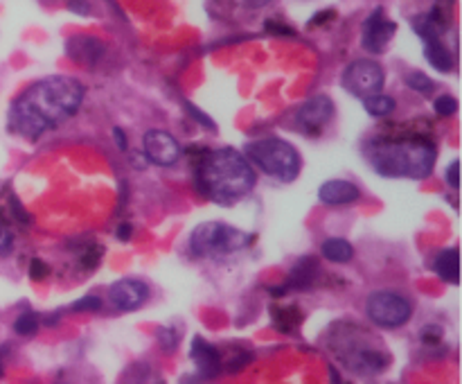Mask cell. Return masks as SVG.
<instances>
[{
	"instance_id": "17",
	"label": "cell",
	"mask_w": 462,
	"mask_h": 384,
	"mask_svg": "<svg viewBox=\"0 0 462 384\" xmlns=\"http://www.w3.org/2000/svg\"><path fill=\"white\" fill-rule=\"evenodd\" d=\"M316 276H319V265H316L314 258H302V260L296 262V267H293L291 276H289V285L282 289V292H287L289 287L291 289H310L311 285H314Z\"/></svg>"
},
{
	"instance_id": "3",
	"label": "cell",
	"mask_w": 462,
	"mask_h": 384,
	"mask_svg": "<svg viewBox=\"0 0 462 384\" xmlns=\"http://www.w3.org/2000/svg\"><path fill=\"white\" fill-rule=\"evenodd\" d=\"M436 147L429 140H374L368 147V163L386 179H427L436 165Z\"/></svg>"
},
{
	"instance_id": "24",
	"label": "cell",
	"mask_w": 462,
	"mask_h": 384,
	"mask_svg": "<svg viewBox=\"0 0 462 384\" xmlns=\"http://www.w3.org/2000/svg\"><path fill=\"white\" fill-rule=\"evenodd\" d=\"M12 251H14V233L12 229H9L7 220L0 215V258L9 256Z\"/></svg>"
},
{
	"instance_id": "1",
	"label": "cell",
	"mask_w": 462,
	"mask_h": 384,
	"mask_svg": "<svg viewBox=\"0 0 462 384\" xmlns=\"http://www.w3.org/2000/svg\"><path fill=\"white\" fill-rule=\"evenodd\" d=\"M84 102V86L68 75H50L27 86L12 102L7 126L25 140H39L45 131L70 120Z\"/></svg>"
},
{
	"instance_id": "6",
	"label": "cell",
	"mask_w": 462,
	"mask_h": 384,
	"mask_svg": "<svg viewBox=\"0 0 462 384\" xmlns=\"http://www.w3.org/2000/svg\"><path fill=\"white\" fill-rule=\"evenodd\" d=\"M251 239L253 235L224 221H206L189 233L188 248L192 258H221L244 251Z\"/></svg>"
},
{
	"instance_id": "13",
	"label": "cell",
	"mask_w": 462,
	"mask_h": 384,
	"mask_svg": "<svg viewBox=\"0 0 462 384\" xmlns=\"http://www.w3.org/2000/svg\"><path fill=\"white\" fill-rule=\"evenodd\" d=\"M334 117V102L328 95H316L310 98L300 108L296 111V125L298 129H302L305 134L314 136L323 131V126L328 125Z\"/></svg>"
},
{
	"instance_id": "30",
	"label": "cell",
	"mask_w": 462,
	"mask_h": 384,
	"mask_svg": "<svg viewBox=\"0 0 462 384\" xmlns=\"http://www.w3.org/2000/svg\"><path fill=\"white\" fill-rule=\"evenodd\" d=\"M117 239H122V242H126V239L131 238V226L129 224H122L117 226Z\"/></svg>"
},
{
	"instance_id": "25",
	"label": "cell",
	"mask_w": 462,
	"mask_h": 384,
	"mask_svg": "<svg viewBox=\"0 0 462 384\" xmlns=\"http://www.w3.org/2000/svg\"><path fill=\"white\" fill-rule=\"evenodd\" d=\"M433 107H436V113L440 117H451L458 111V102H456V98H451V95H440V98L433 102Z\"/></svg>"
},
{
	"instance_id": "26",
	"label": "cell",
	"mask_w": 462,
	"mask_h": 384,
	"mask_svg": "<svg viewBox=\"0 0 462 384\" xmlns=\"http://www.w3.org/2000/svg\"><path fill=\"white\" fill-rule=\"evenodd\" d=\"M158 343H161V348L162 351H174L176 346H179V330H174V328H161L158 330Z\"/></svg>"
},
{
	"instance_id": "12",
	"label": "cell",
	"mask_w": 462,
	"mask_h": 384,
	"mask_svg": "<svg viewBox=\"0 0 462 384\" xmlns=\"http://www.w3.org/2000/svg\"><path fill=\"white\" fill-rule=\"evenodd\" d=\"M149 294V285L140 278H122L116 280V283L108 287V301L116 310L120 312H134L138 307H143L147 303Z\"/></svg>"
},
{
	"instance_id": "23",
	"label": "cell",
	"mask_w": 462,
	"mask_h": 384,
	"mask_svg": "<svg viewBox=\"0 0 462 384\" xmlns=\"http://www.w3.org/2000/svg\"><path fill=\"white\" fill-rule=\"evenodd\" d=\"M406 86L413 90H418V93H422V95H431L433 89H436V84H433L431 77H427L424 72H418V70H413L406 75Z\"/></svg>"
},
{
	"instance_id": "5",
	"label": "cell",
	"mask_w": 462,
	"mask_h": 384,
	"mask_svg": "<svg viewBox=\"0 0 462 384\" xmlns=\"http://www.w3.org/2000/svg\"><path fill=\"white\" fill-rule=\"evenodd\" d=\"M244 156L251 161V165H257L264 174L273 176L282 183H291L300 174V152L289 140L275 138V136L251 140L244 149Z\"/></svg>"
},
{
	"instance_id": "18",
	"label": "cell",
	"mask_w": 462,
	"mask_h": 384,
	"mask_svg": "<svg viewBox=\"0 0 462 384\" xmlns=\"http://www.w3.org/2000/svg\"><path fill=\"white\" fill-rule=\"evenodd\" d=\"M433 269H436V274L440 276L445 283H458V248L451 247L438 253L436 262H433Z\"/></svg>"
},
{
	"instance_id": "27",
	"label": "cell",
	"mask_w": 462,
	"mask_h": 384,
	"mask_svg": "<svg viewBox=\"0 0 462 384\" xmlns=\"http://www.w3.org/2000/svg\"><path fill=\"white\" fill-rule=\"evenodd\" d=\"M70 310L72 312H97V310H102V298L93 296V294H90V296H81L79 301L72 303Z\"/></svg>"
},
{
	"instance_id": "22",
	"label": "cell",
	"mask_w": 462,
	"mask_h": 384,
	"mask_svg": "<svg viewBox=\"0 0 462 384\" xmlns=\"http://www.w3.org/2000/svg\"><path fill=\"white\" fill-rule=\"evenodd\" d=\"M39 325L41 321L36 312H25V314H21L14 321V330H16V334H21V337H34V334L39 332Z\"/></svg>"
},
{
	"instance_id": "19",
	"label": "cell",
	"mask_w": 462,
	"mask_h": 384,
	"mask_svg": "<svg viewBox=\"0 0 462 384\" xmlns=\"http://www.w3.org/2000/svg\"><path fill=\"white\" fill-rule=\"evenodd\" d=\"M320 253H323L325 260L343 265V262H350L355 258V247L343 238H329L320 247Z\"/></svg>"
},
{
	"instance_id": "16",
	"label": "cell",
	"mask_w": 462,
	"mask_h": 384,
	"mask_svg": "<svg viewBox=\"0 0 462 384\" xmlns=\"http://www.w3.org/2000/svg\"><path fill=\"white\" fill-rule=\"evenodd\" d=\"M66 52L75 61L86 63V66H95L104 57V43L93 39V36H75V39L68 41Z\"/></svg>"
},
{
	"instance_id": "32",
	"label": "cell",
	"mask_w": 462,
	"mask_h": 384,
	"mask_svg": "<svg viewBox=\"0 0 462 384\" xmlns=\"http://www.w3.org/2000/svg\"><path fill=\"white\" fill-rule=\"evenodd\" d=\"M271 0H244V5L246 7H264V5H269Z\"/></svg>"
},
{
	"instance_id": "9",
	"label": "cell",
	"mask_w": 462,
	"mask_h": 384,
	"mask_svg": "<svg viewBox=\"0 0 462 384\" xmlns=\"http://www.w3.org/2000/svg\"><path fill=\"white\" fill-rule=\"evenodd\" d=\"M415 32H418L424 41V57H427V61L431 63L436 70L449 72L451 68H454V57H451L449 48H447V43L442 41L440 30L436 27V23L429 16L415 18Z\"/></svg>"
},
{
	"instance_id": "10",
	"label": "cell",
	"mask_w": 462,
	"mask_h": 384,
	"mask_svg": "<svg viewBox=\"0 0 462 384\" xmlns=\"http://www.w3.org/2000/svg\"><path fill=\"white\" fill-rule=\"evenodd\" d=\"M397 32V23L391 21L386 16L383 9H374L364 23V32H361V45H364L368 52L382 54L386 52L388 43L393 41Z\"/></svg>"
},
{
	"instance_id": "14",
	"label": "cell",
	"mask_w": 462,
	"mask_h": 384,
	"mask_svg": "<svg viewBox=\"0 0 462 384\" xmlns=\"http://www.w3.org/2000/svg\"><path fill=\"white\" fill-rule=\"evenodd\" d=\"M189 357H192L197 373L203 379H210L224 370V357H221L219 348L208 343L203 337L192 339V348H189Z\"/></svg>"
},
{
	"instance_id": "7",
	"label": "cell",
	"mask_w": 462,
	"mask_h": 384,
	"mask_svg": "<svg viewBox=\"0 0 462 384\" xmlns=\"http://www.w3.org/2000/svg\"><path fill=\"white\" fill-rule=\"evenodd\" d=\"M365 316L374 325L386 330L402 328L413 316V305L409 298L393 289H377L365 301Z\"/></svg>"
},
{
	"instance_id": "28",
	"label": "cell",
	"mask_w": 462,
	"mask_h": 384,
	"mask_svg": "<svg viewBox=\"0 0 462 384\" xmlns=\"http://www.w3.org/2000/svg\"><path fill=\"white\" fill-rule=\"evenodd\" d=\"M30 278L32 280H43L45 276H48V271H50V267L45 265L43 260H39V258H34V260L30 262Z\"/></svg>"
},
{
	"instance_id": "31",
	"label": "cell",
	"mask_w": 462,
	"mask_h": 384,
	"mask_svg": "<svg viewBox=\"0 0 462 384\" xmlns=\"http://www.w3.org/2000/svg\"><path fill=\"white\" fill-rule=\"evenodd\" d=\"M113 134H116V143H117V147H120V149H126L125 131H122V129H116V131H113Z\"/></svg>"
},
{
	"instance_id": "11",
	"label": "cell",
	"mask_w": 462,
	"mask_h": 384,
	"mask_svg": "<svg viewBox=\"0 0 462 384\" xmlns=\"http://www.w3.org/2000/svg\"><path fill=\"white\" fill-rule=\"evenodd\" d=\"M143 149L149 161L162 167L174 165L180 158V154H183L179 140L165 129H149L143 138Z\"/></svg>"
},
{
	"instance_id": "29",
	"label": "cell",
	"mask_w": 462,
	"mask_h": 384,
	"mask_svg": "<svg viewBox=\"0 0 462 384\" xmlns=\"http://www.w3.org/2000/svg\"><path fill=\"white\" fill-rule=\"evenodd\" d=\"M458 170H460V163H458V158H456V161L449 163V167H447V172H445V179H447V183L451 185V190H458L460 188Z\"/></svg>"
},
{
	"instance_id": "2",
	"label": "cell",
	"mask_w": 462,
	"mask_h": 384,
	"mask_svg": "<svg viewBox=\"0 0 462 384\" xmlns=\"http://www.w3.org/2000/svg\"><path fill=\"white\" fill-rule=\"evenodd\" d=\"M257 174L242 152L221 147L206 152L197 165V185L210 201L219 206H233L239 199L251 194Z\"/></svg>"
},
{
	"instance_id": "21",
	"label": "cell",
	"mask_w": 462,
	"mask_h": 384,
	"mask_svg": "<svg viewBox=\"0 0 462 384\" xmlns=\"http://www.w3.org/2000/svg\"><path fill=\"white\" fill-rule=\"evenodd\" d=\"M364 107L373 117H386L395 111V99H393L391 95L377 93V95H370V98H365Z\"/></svg>"
},
{
	"instance_id": "4",
	"label": "cell",
	"mask_w": 462,
	"mask_h": 384,
	"mask_svg": "<svg viewBox=\"0 0 462 384\" xmlns=\"http://www.w3.org/2000/svg\"><path fill=\"white\" fill-rule=\"evenodd\" d=\"M332 348L338 360L359 375H379L391 364V355L374 343L373 334L350 323L338 325L332 337Z\"/></svg>"
},
{
	"instance_id": "8",
	"label": "cell",
	"mask_w": 462,
	"mask_h": 384,
	"mask_svg": "<svg viewBox=\"0 0 462 384\" xmlns=\"http://www.w3.org/2000/svg\"><path fill=\"white\" fill-rule=\"evenodd\" d=\"M383 81H386L383 68L377 61H373V59H356V61H352L343 70L341 77L343 89L364 99L370 98V95L382 93Z\"/></svg>"
},
{
	"instance_id": "20",
	"label": "cell",
	"mask_w": 462,
	"mask_h": 384,
	"mask_svg": "<svg viewBox=\"0 0 462 384\" xmlns=\"http://www.w3.org/2000/svg\"><path fill=\"white\" fill-rule=\"evenodd\" d=\"M271 314H273L278 330H282V332H291L293 328L302 323V312L296 305H273Z\"/></svg>"
},
{
	"instance_id": "15",
	"label": "cell",
	"mask_w": 462,
	"mask_h": 384,
	"mask_svg": "<svg viewBox=\"0 0 462 384\" xmlns=\"http://www.w3.org/2000/svg\"><path fill=\"white\" fill-rule=\"evenodd\" d=\"M359 185L346 179H329L319 188V199L328 206H350V203L359 201Z\"/></svg>"
}]
</instances>
